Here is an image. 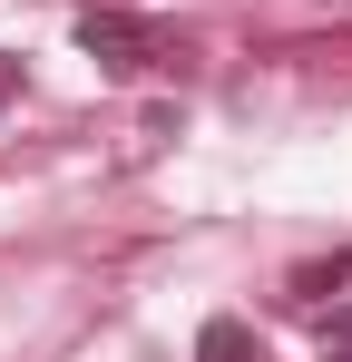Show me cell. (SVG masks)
<instances>
[{
  "label": "cell",
  "mask_w": 352,
  "mask_h": 362,
  "mask_svg": "<svg viewBox=\"0 0 352 362\" xmlns=\"http://www.w3.org/2000/svg\"><path fill=\"white\" fill-rule=\"evenodd\" d=\"M78 49L108 69V78H147V69L167 59V30L137 20V10H78Z\"/></svg>",
  "instance_id": "obj_1"
},
{
  "label": "cell",
  "mask_w": 352,
  "mask_h": 362,
  "mask_svg": "<svg viewBox=\"0 0 352 362\" xmlns=\"http://www.w3.org/2000/svg\"><path fill=\"white\" fill-rule=\"evenodd\" d=\"M196 362H264V343H254V323H235V313H216V323L196 333Z\"/></svg>",
  "instance_id": "obj_2"
},
{
  "label": "cell",
  "mask_w": 352,
  "mask_h": 362,
  "mask_svg": "<svg viewBox=\"0 0 352 362\" xmlns=\"http://www.w3.org/2000/svg\"><path fill=\"white\" fill-rule=\"evenodd\" d=\"M333 284H352V255H323V264H293V303H323Z\"/></svg>",
  "instance_id": "obj_3"
},
{
  "label": "cell",
  "mask_w": 352,
  "mask_h": 362,
  "mask_svg": "<svg viewBox=\"0 0 352 362\" xmlns=\"http://www.w3.org/2000/svg\"><path fill=\"white\" fill-rule=\"evenodd\" d=\"M333 362H352V303L333 313Z\"/></svg>",
  "instance_id": "obj_4"
},
{
  "label": "cell",
  "mask_w": 352,
  "mask_h": 362,
  "mask_svg": "<svg viewBox=\"0 0 352 362\" xmlns=\"http://www.w3.org/2000/svg\"><path fill=\"white\" fill-rule=\"evenodd\" d=\"M10 98H20V59L0 49V108H10Z\"/></svg>",
  "instance_id": "obj_5"
}]
</instances>
